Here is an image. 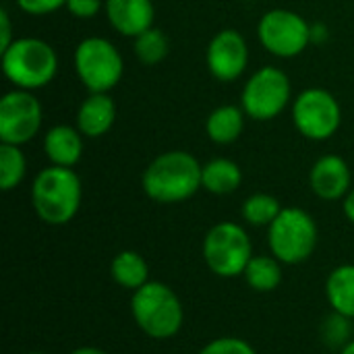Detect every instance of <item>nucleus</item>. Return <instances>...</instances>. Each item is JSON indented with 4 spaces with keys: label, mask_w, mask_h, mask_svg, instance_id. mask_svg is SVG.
Segmentation results:
<instances>
[{
    "label": "nucleus",
    "mask_w": 354,
    "mask_h": 354,
    "mask_svg": "<svg viewBox=\"0 0 354 354\" xmlns=\"http://www.w3.org/2000/svg\"><path fill=\"white\" fill-rule=\"evenodd\" d=\"M77 79L89 93H110L124 75L120 50L106 37H83L73 54Z\"/></svg>",
    "instance_id": "423d86ee"
},
{
    "label": "nucleus",
    "mask_w": 354,
    "mask_h": 354,
    "mask_svg": "<svg viewBox=\"0 0 354 354\" xmlns=\"http://www.w3.org/2000/svg\"><path fill=\"white\" fill-rule=\"evenodd\" d=\"M243 185V170L230 158H214L203 164L201 170V189L212 195L224 197L239 191Z\"/></svg>",
    "instance_id": "a211bd4d"
},
{
    "label": "nucleus",
    "mask_w": 354,
    "mask_h": 354,
    "mask_svg": "<svg viewBox=\"0 0 354 354\" xmlns=\"http://www.w3.org/2000/svg\"><path fill=\"white\" fill-rule=\"evenodd\" d=\"M25 354H46V353H35V351H33V353H25Z\"/></svg>",
    "instance_id": "72a5a7b5"
},
{
    "label": "nucleus",
    "mask_w": 354,
    "mask_h": 354,
    "mask_svg": "<svg viewBox=\"0 0 354 354\" xmlns=\"http://www.w3.org/2000/svg\"><path fill=\"white\" fill-rule=\"evenodd\" d=\"M17 37L12 35V23H10V15L6 8L0 10V52H4Z\"/></svg>",
    "instance_id": "c85d7f7f"
},
{
    "label": "nucleus",
    "mask_w": 354,
    "mask_h": 354,
    "mask_svg": "<svg viewBox=\"0 0 354 354\" xmlns=\"http://www.w3.org/2000/svg\"><path fill=\"white\" fill-rule=\"evenodd\" d=\"M41 122L44 108L33 91L15 87L0 97V143L23 147L37 137Z\"/></svg>",
    "instance_id": "9b49d317"
},
{
    "label": "nucleus",
    "mask_w": 354,
    "mask_h": 354,
    "mask_svg": "<svg viewBox=\"0 0 354 354\" xmlns=\"http://www.w3.org/2000/svg\"><path fill=\"white\" fill-rule=\"evenodd\" d=\"M197 354H257V351L243 338L222 336V338L207 342Z\"/></svg>",
    "instance_id": "a878e982"
},
{
    "label": "nucleus",
    "mask_w": 354,
    "mask_h": 354,
    "mask_svg": "<svg viewBox=\"0 0 354 354\" xmlns=\"http://www.w3.org/2000/svg\"><path fill=\"white\" fill-rule=\"evenodd\" d=\"M71 354H108L106 351H102V348H97V346H79V348H75Z\"/></svg>",
    "instance_id": "2f4dec72"
},
{
    "label": "nucleus",
    "mask_w": 354,
    "mask_h": 354,
    "mask_svg": "<svg viewBox=\"0 0 354 354\" xmlns=\"http://www.w3.org/2000/svg\"><path fill=\"white\" fill-rule=\"evenodd\" d=\"M17 8L31 17H46L66 6V0H15Z\"/></svg>",
    "instance_id": "bb28decb"
},
{
    "label": "nucleus",
    "mask_w": 354,
    "mask_h": 354,
    "mask_svg": "<svg viewBox=\"0 0 354 354\" xmlns=\"http://www.w3.org/2000/svg\"><path fill=\"white\" fill-rule=\"evenodd\" d=\"M131 315L137 328L151 340H170L185 324L183 301L168 284L158 280H149L133 292Z\"/></svg>",
    "instance_id": "20e7f679"
},
{
    "label": "nucleus",
    "mask_w": 354,
    "mask_h": 354,
    "mask_svg": "<svg viewBox=\"0 0 354 354\" xmlns=\"http://www.w3.org/2000/svg\"><path fill=\"white\" fill-rule=\"evenodd\" d=\"M247 114L241 106L222 104L214 108L205 118V135L216 145H232L245 131Z\"/></svg>",
    "instance_id": "f3484780"
},
{
    "label": "nucleus",
    "mask_w": 354,
    "mask_h": 354,
    "mask_svg": "<svg viewBox=\"0 0 354 354\" xmlns=\"http://www.w3.org/2000/svg\"><path fill=\"white\" fill-rule=\"evenodd\" d=\"M77 129L87 139H100L116 122V102L110 93H89L77 108Z\"/></svg>",
    "instance_id": "2eb2a0df"
},
{
    "label": "nucleus",
    "mask_w": 354,
    "mask_h": 354,
    "mask_svg": "<svg viewBox=\"0 0 354 354\" xmlns=\"http://www.w3.org/2000/svg\"><path fill=\"white\" fill-rule=\"evenodd\" d=\"M282 266L274 255H253L243 278L255 292H274L284 280Z\"/></svg>",
    "instance_id": "412c9836"
},
{
    "label": "nucleus",
    "mask_w": 354,
    "mask_h": 354,
    "mask_svg": "<svg viewBox=\"0 0 354 354\" xmlns=\"http://www.w3.org/2000/svg\"><path fill=\"white\" fill-rule=\"evenodd\" d=\"M203 261L218 278H239L253 259V243L243 224L218 222L214 224L201 245Z\"/></svg>",
    "instance_id": "0eeeda50"
},
{
    "label": "nucleus",
    "mask_w": 354,
    "mask_h": 354,
    "mask_svg": "<svg viewBox=\"0 0 354 354\" xmlns=\"http://www.w3.org/2000/svg\"><path fill=\"white\" fill-rule=\"evenodd\" d=\"M282 209L284 207L278 201V197L270 193H253L243 201L241 216H243V222L253 228H270Z\"/></svg>",
    "instance_id": "4be33fe9"
},
{
    "label": "nucleus",
    "mask_w": 354,
    "mask_h": 354,
    "mask_svg": "<svg viewBox=\"0 0 354 354\" xmlns=\"http://www.w3.org/2000/svg\"><path fill=\"white\" fill-rule=\"evenodd\" d=\"M83 201V185L75 168L46 166L31 183V207L50 226H64L75 220Z\"/></svg>",
    "instance_id": "f03ea898"
},
{
    "label": "nucleus",
    "mask_w": 354,
    "mask_h": 354,
    "mask_svg": "<svg viewBox=\"0 0 354 354\" xmlns=\"http://www.w3.org/2000/svg\"><path fill=\"white\" fill-rule=\"evenodd\" d=\"M319 228L303 207H284L268 228L270 253L284 266H299L311 259L317 249Z\"/></svg>",
    "instance_id": "39448f33"
},
{
    "label": "nucleus",
    "mask_w": 354,
    "mask_h": 354,
    "mask_svg": "<svg viewBox=\"0 0 354 354\" xmlns=\"http://www.w3.org/2000/svg\"><path fill=\"white\" fill-rule=\"evenodd\" d=\"M324 290L332 311L354 319V263L334 268L326 278Z\"/></svg>",
    "instance_id": "6ab92c4d"
},
{
    "label": "nucleus",
    "mask_w": 354,
    "mask_h": 354,
    "mask_svg": "<svg viewBox=\"0 0 354 354\" xmlns=\"http://www.w3.org/2000/svg\"><path fill=\"white\" fill-rule=\"evenodd\" d=\"M104 12L110 27L124 37H137L156 21L153 0H106Z\"/></svg>",
    "instance_id": "4468645a"
},
{
    "label": "nucleus",
    "mask_w": 354,
    "mask_h": 354,
    "mask_svg": "<svg viewBox=\"0 0 354 354\" xmlns=\"http://www.w3.org/2000/svg\"><path fill=\"white\" fill-rule=\"evenodd\" d=\"M309 187L322 201H342L353 189V172L342 156L326 153L309 170Z\"/></svg>",
    "instance_id": "ddd939ff"
},
{
    "label": "nucleus",
    "mask_w": 354,
    "mask_h": 354,
    "mask_svg": "<svg viewBox=\"0 0 354 354\" xmlns=\"http://www.w3.org/2000/svg\"><path fill=\"white\" fill-rule=\"evenodd\" d=\"M203 164L183 149H170L156 156L141 174L143 193L164 205L189 201L201 189Z\"/></svg>",
    "instance_id": "f257e3e1"
},
{
    "label": "nucleus",
    "mask_w": 354,
    "mask_h": 354,
    "mask_svg": "<svg viewBox=\"0 0 354 354\" xmlns=\"http://www.w3.org/2000/svg\"><path fill=\"white\" fill-rule=\"evenodd\" d=\"M133 52L143 66H156L166 60L170 52V41L160 27H149L147 31L133 37Z\"/></svg>",
    "instance_id": "5701e85b"
},
{
    "label": "nucleus",
    "mask_w": 354,
    "mask_h": 354,
    "mask_svg": "<svg viewBox=\"0 0 354 354\" xmlns=\"http://www.w3.org/2000/svg\"><path fill=\"white\" fill-rule=\"evenodd\" d=\"M110 278L120 288L135 292L149 282V263L137 251H120L110 261Z\"/></svg>",
    "instance_id": "aec40b11"
},
{
    "label": "nucleus",
    "mask_w": 354,
    "mask_h": 354,
    "mask_svg": "<svg viewBox=\"0 0 354 354\" xmlns=\"http://www.w3.org/2000/svg\"><path fill=\"white\" fill-rule=\"evenodd\" d=\"M340 354H354V338L342 348V351H340Z\"/></svg>",
    "instance_id": "473e14b6"
},
{
    "label": "nucleus",
    "mask_w": 354,
    "mask_h": 354,
    "mask_svg": "<svg viewBox=\"0 0 354 354\" xmlns=\"http://www.w3.org/2000/svg\"><path fill=\"white\" fill-rule=\"evenodd\" d=\"M27 174V158L19 145L0 143V189L4 193L17 189Z\"/></svg>",
    "instance_id": "b1692460"
},
{
    "label": "nucleus",
    "mask_w": 354,
    "mask_h": 354,
    "mask_svg": "<svg viewBox=\"0 0 354 354\" xmlns=\"http://www.w3.org/2000/svg\"><path fill=\"white\" fill-rule=\"evenodd\" d=\"M257 39L276 58L290 60L301 56L311 41L309 21L290 8H270L257 23Z\"/></svg>",
    "instance_id": "1a4fd4ad"
},
{
    "label": "nucleus",
    "mask_w": 354,
    "mask_h": 354,
    "mask_svg": "<svg viewBox=\"0 0 354 354\" xmlns=\"http://www.w3.org/2000/svg\"><path fill=\"white\" fill-rule=\"evenodd\" d=\"M83 135L77 127L54 124L44 133V153L52 166L75 168L83 158Z\"/></svg>",
    "instance_id": "dca6fc26"
},
{
    "label": "nucleus",
    "mask_w": 354,
    "mask_h": 354,
    "mask_svg": "<svg viewBox=\"0 0 354 354\" xmlns=\"http://www.w3.org/2000/svg\"><path fill=\"white\" fill-rule=\"evenodd\" d=\"M106 0H66V10L75 17V19H93L100 15V10H104Z\"/></svg>",
    "instance_id": "cd10ccee"
},
{
    "label": "nucleus",
    "mask_w": 354,
    "mask_h": 354,
    "mask_svg": "<svg viewBox=\"0 0 354 354\" xmlns=\"http://www.w3.org/2000/svg\"><path fill=\"white\" fill-rule=\"evenodd\" d=\"M342 212H344L346 220L354 226V189H351V193L342 199Z\"/></svg>",
    "instance_id": "c756f323"
},
{
    "label": "nucleus",
    "mask_w": 354,
    "mask_h": 354,
    "mask_svg": "<svg viewBox=\"0 0 354 354\" xmlns=\"http://www.w3.org/2000/svg\"><path fill=\"white\" fill-rule=\"evenodd\" d=\"M292 100L290 77L280 66L257 68L241 91V108L247 118L257 122L278 118L292 104Z\"/></svg>",
    "instance_id": "6e6552de"
},
{
    "label": "nucleus",
    "mask_w": 354,
    "mask_h": 354,
    "mask_svg": "<svg viewBox=\"0 0 354 354\" xmlns=\"http://www.w3.org/2000/svg\"><path fill=\"white\" fill-rule=\"evenodd\" d=\"M353 319L332 311L322 324V340L328 348H344L353 340Z\"/></svg>",
    "instance_id": "393cba45"
},
{
    "label": "nucleus",
    "mask_w": 354,
    "mask_h": 354,
    "mask_svg": "<svg viewBox=\"0 0 354 354\" xmlns=\"http://www.w3.org/2000/svg\"><path fill=\"white\" fill-rule=\"evenodd\" d=\"M290 116L299 135L309 141H328L342 124L340 102L324 87L303 89L290 104Z\"/></svg>",
    "instance_id": "9d476101"
},
{
    "label": "nucleus",
    "mask_w": 354,
    "mask_h": 354,
    "mask_svg": "<svg viewBox=\"0 0 354 354\" xmlns=\"http://www.w3.org/2000/svg\"><path fill=\"white\" fill-rule=\"evenodd\" d=\"M205 64L209 75L220 83L241 79L249 66V44L236 29H220L207 44Z\"/></svg>",
    "instance_id": "f8f14e48"
},
{
    "label": "nucleus",
    "mask_w": 354,
    "mask_h": 354,
    "mask_svg": "<svg viewBox=\"0 0 354 354\" xmlns=\"http://www.w3.org/2000/svg\"><path fill=\"white\" fill-rule=\"evenodd\" d=\"M58 64L54 46L41 37H17L4 52H0L2 75L17 89H44L54 81Z\"/></svg>",
    "instance_id": "7ed1b4c3"
},
{
    "label": "nucleus",
    "mask_w": 354,
    "mask_h": 354,
    "mask_svg": "<svg viewBox=\"0 0 354 354\" xmlns=\"http://www.w3.org/2000/svg\"><path fill=\"white\" fill-rule=\"evenodd\" d=\"M326 39H328V29H326V25H322V23L311 25V41L319 44V41H326Z\"/></svg>",
    "instance_id": "7c9ffc66"
}]
</instances>
